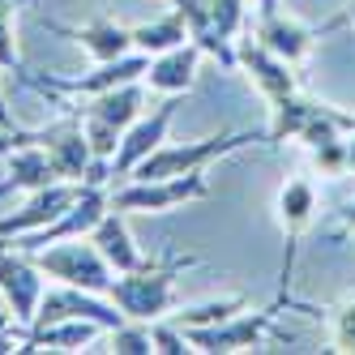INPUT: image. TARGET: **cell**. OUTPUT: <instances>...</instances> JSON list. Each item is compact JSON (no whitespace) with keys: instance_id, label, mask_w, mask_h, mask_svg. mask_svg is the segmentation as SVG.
I'll list each match as a JSON object with an SVG mask.
<instances>
[{"instance_id":"cell-21","label":"cell","mask_w":355,"mask_h":355,"mask_svg":"<svg viewBox=\"0 0 355 355\" xmlns=\"http://www.w3.org/2000/svg\"><path fill=\"white\" fill-rule=\"evenodd\" d=\"M73 39H78L86 52L94 56V60H116V56H129V52H137L133 47V26H116L112 17H94L90 26H82V31H69Z\"/></svg>"},{"instance_id":"cell-26","label":"cell","mask_w":355,"mask_h":355,"mask_svg":"<svg viewBox=\"0 0 355 355\" xmlns=\"http://www.w3.org/2000/svg\"><path fill=\"white\" fill-rule=\"evenodd\" d=\"M150 343H155L159 355H189V351H193L189 334H184V329L175 325V321H167V317L150 321Z\"/></svg>"},{"instance_id":"cell-31","label":"cell","mask_w":355,"mask_h":355,"mask_svg":"<svg viewBox=\"0 0 355 355\" xmlns=\"http://www.w3.org/2000/svg\"><path fill=\"white\" fill-rule=\"evenodd\" d=\"M343 227H347V232H355V201H351V206L343 210Z\"/></svg>"},{"instance_id":"cell-25","label":"cell","mask_w":355,"mask_h":355,"mask_svg":"<svg viewBox=\"0 0 355 355\" xmlns=\"http://www.w3.org/2000/svg\"><path fill=\"white\" fill-rule=\"evenodd\" d=\"M21 5V0H0V69L9 73H26L21 69V56H17V43H13V9Z\"/></svg>"},{"instance_id":"cell-30","label":"cell","mask_w":355,"mask_h":355,"mask_svg":"<svg viewBox=\"0 0 355 355\" xmlns=\"http://www.w3.org/2000/svg\"><path fill=\"white\" fill-rule=\"evenodd\" d=\"M270 13H278V0H257V17H270Z\"/></svg>"},{"instance_id":"cell-2","label":"cell","mask_w":355,"mask_h":355,"mask_svg":"<svg viewBox=\"0 0 355 355\" xmlns=\"http://www.w3.org/2000/svg\"><path fill=\"white\" fill-rule=\"evenodd\" d=\"M266 141V133H214V137H197V141H180V146H159L155 155H146L133 167V180H167V175H189V171H206L214 159H227L244 146Z\"/></svg>"},{"instance_id":"cell-19","label":"cell","mask_w":355,"mask_h":355,"mask_svg":"<svg viewBox=\"0 0 355 355\" xmlns=\"http://www.w3.org/2000/svg\"><path fill=\"white\" fill-rule=\"evenodd\" d=\"M43 146H47V155H52L60 180H78V184L86 180V171H90V163H94V150H90L86 133L78 129V116H73L60 133H52V137L43 133Z\"/></svg>"},{"instance_id":"cell-3","label":"cell","mask_w":355,"mask_h":355,"mask_svg":"<svg viewBox=\"0 0 355 355\" xmlns=\"http://www.w3.org/2000/svg\"><path fill=\"white\" fill-rule=\"evenodd\" d=\"M35 266L43 274H52L56 283H69V287H82V291H98V295H107L112 287V278L116 270L103 261V252L94 248V240H56V244H47V248H35L31 252Z\"/></svg>"},{"instance_id":"cell-15","label":"cell","mask_w":355,"mask_h":355,"mask_svg":"<svg viewBox=\"0 0 355 355\" xmlns=\"http://www.w3.org/2000/svg\"><path fill=\"white\" fill-rule=\"evenodd\" d=\"M197 64H201V52L197 43H175L167 52L150 56V73H146V86L159 90V94H189L193 82H197Z\"/></svg>"},{"instance_id":"cell-11","label":"cell","mask_w":355,"mask_h":355,"mask_svg":"<svg viewBox=\"0 0 355 355\" xmlns=\"http://www.w3.org/2000/svg\"><path fill=\"white\" fill-rule=\"evenodd\" d=\"M317 210V189L309 175H291V180L278 189V223H283V232H287V257H283V291L278 295H287V283H291V270H295V248H300V236H304V227H309Z\"/></svg>"},{"instance_id":"cell-28","label":"cell","mask_w":355,"mask_h":355,"mask_svg":"<svg viewBox=\"0 0 355 355\" xmlns=\"http://www.w3.org/2000/svg\"><path fill=\"white\" fill-rule=\"evenodd\" d=\"M39 133H26V129H17V133H9V129H0V159L9 155L13 146H21V141H35Z\"/></svg>"},{"instance_id":"cell-1","label":"cell","mask_w":355,"mask_h":355,"mask_svg":"<svg viewBox=\"0 0 355 355\" xmlns=\"http://www.w3.org/2000/svg\"><path fill=\"white\" fill-rule=\"evenodd\" d=\"M197 257H180V252H167L159 266H141V270H129V274H116L112 278V304L129 317V321H159L175 309V274L180 270H193Z\"/></svg>"},{"instance_id":"cell-33","label":"cell","mask_w":355,"mask_h":355,"mask_svg":"<svg viewBox=\"0 0 355 355\" xmlns=\"http://www.w3.org/2000/svg\"><path fill=\"white\" fill-rule=\"evenodd\" d=\"M171 5H175V0H171Z\"/></svg>"},{"instance_id":"cell-5","label":"cell","mask_w":355,"mask_h":355,"mask_svg":"<svg viewBox=\"0 0 355 355\" xmlns=\"http://www.w3.org/2000/svg\"><path fill=\"white\" fill-rule=\"evenodd\" d=\"M210 180L201 171L189 175H167V180H133L112 193V210L120 214H167V210H180L189 201L210 197Z\"/></svg>"},{"instance_id":"cell-17","label":"cell","mask_w":355,"mask_h":355,"mask_svg":"<svg viewBox=\"0 0 355 355\" xmlns=\"http://www.w3.org/2000/svg\"><path fill=\"white\" fill-rule=\"evenodd\" d=\"M103 334L98 321H86V317H64V321H52V325H35L26 329L17 351H82L86 343H94Z\"/></svg>"},{"instance_id":"cell-10","label":"cell","mask_w":355,"mask_h":355,"mask_svg":"<svg viewBox=\"0 0 355 355\" xmlns=\"http://www.w3.org/2000/svg\"><path fill=\"white\" fill-rule=\"evenodd\" d=\"M78 193H82L78 180H56L47 189H35L21 210L0 214V240H5V236H35V232H43L47 223H56L73 201H78Z\"/></svg>"},{"instance_id":"cell-12","label":"cell","mask_w":355,"mask_h":355,"mask_svg":"<svg viewBox=\"0 0 355 355\" xmlns=\"http://www.w3.org/2000/svg\"><path fill=\"white\" fill-rule=\"evenodd\" d=\"M236 64L248 73L252 82H257V90L270 98V103H278V98H291V94L300 90L291 64H287L283 56L266 52V47L252 39V35H248V39H236Z\"/></svg>"},{"instance_id":"cell-29","label":"cell","mask_w":355,"mask_h":355,"mask_svg":"<svg viewBox=\"0 0 355 355\" xmlns=\"http://www.w3.org/2000/svg\"><path fill=\"white\" fill-rule=\"evenodd\" d=\"M0 129H9V133H17V124H13V112L5 107V94H0Z\"/></svg>"},{"instance_id":"cell-9","label":"cell","mask_w":355,"mask_h":355,"mask_svg":"<svg viewBox=\"0 0 355 355\" xmlns=\"http://www.w3.org/2000/svg\"><path fill=\"white\" fill-rule=\"evenodd\" d=\"M64 317H86V321H98V325L107 329V334H112L116 325L129 321V317L116 309V304L98 300V291H82V287L60 283L56 291H43L39 313H35V321H31L26 329H35V325H52V321H64Z\"/></svg>"},{"instance_id":"cell-13","label":"cell","mask_w":355,"mask_h":355,"mask_svg":"<svg viewBox=\"0 0 355 355\" xmlns=\"http://www.w3.org/2000/svg\"><path fill=\"white\" fill-rule=\"evenodd\" d=\"M60 180V171L52 163V155H47V146H43V133L35 141H21L13 146L9 155H5V180H0V193H13V189H47V184H56Z\"/></svg>"},{"instance_id":"cell-22","label":"cell","mask_w":355,"mask_h":355,"mask_svg":"<svg viewBox=\"0 0 355 355\" xmlns=\"http://www.w3.org/2000/svg\"><path fill=\"white\" fill-rule=\"evenodd\" d=\"M184 39H189V26H184L180 9H171L159 21H141V26H133V47L146 52V56H159V52H167V47L184 43Z\"/></svg>"},{"instance_id":"cell-4","label":"cell","mask_w":355,"mask_h":355,"mask_svg":"<svg viewBox=\"0 0 355 355\" xmlns=\"http://www.w3.org/2000/svg\"><path fill=\"white\" fill-rule=\"evenodd\" d=\"M283 304H291V295H278L270 309L261 313H236L227 321H214V325H189L184 334L193 343V351H206V355H232V351H257L266 347L270 329H274V317Z\"/></svg>"},{"instance_id":"cell-7","label":"cell","mask_w":355,"mask_h":355,"mask_svg":"<svg viewBox=\"0 0 355 355\" xmlns=\"http://www.w3.org/2000/svg\"><path fill=\"white\" fill-rule=\"evenodd\" d=\"M112 210V193H107V184H82V193H78V201L56 218V223H47L43 232H35V236H21L17 240V248L21 252H35V248H47V244H56V240H78V236H90L94 227H98V218H103Z\"/></svg>"},{"instance_id":"cell-8","label":"cell","mask_w":355,"mask_h":355,"mask_svg":"<svg viewBox=\"0 0 355 355\" xmlns=\"http://www.w3.org/2000/svg\"><path fill=\"white\" fill-rule=\"evenodd\" d=\"M0 295H5L13 321L31 325L39 313V300H43V270L35 266L31 252L9 248L0 240Z\"/></svg>"},{"instance_id":"cell-14","label":"cell","mask_w":355,"mask_h":355,"mask_svg":"<svg viewBox=\"0 0 355 355\" xmlns=\"http://www.w3.org/2000/svg\"><path fill=\"white\" fill-rule=\"evenodd\" d=\"M175 9H180L184 17V26H189V43H197V52L201 56H210L218 60L227 73H236V39H227L218 26H214V17H210V5L206 0H175Z\"/></svg>"},{"instance_id":"cell-27","label":"cell","mask_w":355,"mask_h":355,"mask_svg":"<svg viewBox=\"0 0 355 355\" xmlns=\"http://www.w3.org/2000/svg\"><path fill=\"white\" fill-rule=\"evenodd\" d=\"M334 351H347V355H355V295L351 300H343L338 309H334Z\"/></svg>"},{"instance_id":"cell-6","label":"cell","mask_w":355,"mask_h":355,"mask_svg":"<svg viewBox=\"0 0 355 355\" xmlns=\"http://www.w3.org/2000/svg\"><path fill=\"white\" fill-rule=\"evenodd\" d=\"M175 112H180V94H167L163 103H155L150 112H141L129 129H124V137H120V146H116V155H112V175H133V167H137L146 155H155V150L167 141V129H171Z\"/></svg>"},{"instance_id":"cell-16","label":"cell","mask_w":355,"mask_h":355,"mask_svg":"<svg viewBox=\"0 0 355 355\" xmlns=\"http://www.w3.org/2000/svg\"><path fill=\"white\" fill-rule=\"evenodd\" d=\"M252 39H257L266 52L283 56L287 64H300L304 56L313 52L317 31L300 26V21H291V17H283V13H270V17H257V35H252Z\"/></svg>"},{"instance_id":"cell-23","label":"cell","mask_w":355,"mask_h":355,"mask_svg":"<svg viewBox=\"0 0 355 355\" xmlns=\"http://www.w3.org/2000/svg\"><path fill=\"white\" fill-rule=\"evenodd\" d=\"M240 309H244V300H240V295L210 300V304H197V309H180V313H175V325H180V329H189V325H214V321L236 317Z\"/></svg>"},{"instance_id":"cell-18","label":"cell","mask_w":355,"mask_h":355,"mask_svg":"<svg viewBox=\"0 0 355 355\" xmlns=\"http://www.w3.org/2000/svg\"><path fill=\"white\" fill-rule=\"evenodd\" d=\"M90 240H94V248L103 252V261L116 274H129V270H141L146 266V257L137 252V244L129 236V227H124V214L120 210H107L103 218H98V227L90 232Z\"/></svg>"},{"instance_id":"cell-20","label":"cell","mask_w":355,"mask_h":355,"mask_svg":"<svg viewBox=\"0 0 355 355\" xmlns=\"http://www.w3.org/2000/svg\"><path fill=\"white\" fill-rule=\"evenodd\" d=\"M78 112H90V116H98V120H107L112 129H129V124L146 112V86L141 82H124V86H116V90H103V94H94L86 107H78Z\"/></svg>"},{"instance_id":"cell-32","label":"cell","mask_w":355,"mask_h":355,"mask_svg":"<svg viewBox=\"0 0 355 355\" xmlns=\"http://www.w3.org/2000/svg\"><path fill=\"white\" fill-rule=\"evenodd\" d=\"M347 21H351V31H355V0H347Z\"/></svg>"},{"instance_id":"cell-24","label":"cell","mask_w":355,"mask_h":355,"mask_svg":"<svg viewBox=\"0 0 355 355\" xmlns=\"http://www.w3.org/2000/svg\"><path fill=\"white\" fill-rule=\"evenodd\" d=\"M112 351L116 355H150L155 343H150V321H124L112 329Z\"/></svg>"}]
</instances>
